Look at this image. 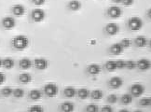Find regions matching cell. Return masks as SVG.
Instances as JSON below:
<instances>
[{
    "instance_id": "cell-1",
    "label": "cell",
    "mask_w": 151,
    "mask_h": 112,
    "mask_svg": "<svg viewBox=\"0 0 151 112\" xmlns=\"http://www.w3.org/2000/svg\"><path fill=\"white\" fill-rule=\"evenodd\" d=\"M12 44H13V47L16 50L24 51L28 47L29 40L25 36H24V35H20V36H17L13 38Z\"/></svg>"
},
{
    "instance_id": "cell-2",
    "label": "cell",
    "mask_w": 151,
    "mask_h": 112,
    "mask_svg": "<svg viewBox=\"0 0 151 112\" xmlns=\"http://www.w3.org/2000/svg\"><path fill=\"white\" fill-rule=\"evenodd\" d=\"M128 25H129V28L132 31H139L142 29L144 23L142 19L139 18V17H132L128 22Z\"/></svg>"
},
{
    "instance_id": "cell-3",
    "label": "cell",
    "mask_w": 151,
    "mask_h": 112,
    "mask_svg": "<svg viewBox=\"0 0 151 112\" xmlns=\"http://www.w3.org/2000/svg\"><path fill=\"white\" fill-rule=\"evenodd\" d=\"M58 91H59V89H58V86L55 83H48L44 87V92L46 93V95L49 97L56 96Z\"/></svg>"
},
{
    "instance_id": "cell-4",
    "label": "cell",
    "mask_w": 151,
    "mask_h": 112,
    "mask_svg": "<svg viewBox=\"0 0 151 112\" xmlns=\"http://www.w3.org/2000/svg\"><path fill=\"white\" fill-rule=\"evenodd\" d=\"M45 16H46L45 11L41 9H35L31 13V17L33 21L36 22H42L45 19Z\"/></svg>"
},
{
    "instance_id": "cell-5",
    "label": "cell",
    "mask_w": 151,
    "mask_h": 112,
    "mask_svg": "<svg viewBox=\"0 0 151 112\" xmlns=\"http://www.w3.org/2000/svg\"><path fill=\"white\" fill-rule=\"evenodd\" d=\"M145 92V86L141 83H135L131 87V93L134 97H140Z\"/></svg>"
},
{
    "instance_id": "cell-6",
    "label": "cell",
    "mask_w": 151,
    "mask_h": 112,
    "mask_svg": "<svg viewBox=\"0 0 151 112\" xmlns=\"http://www.w3.org/2000/svg\"><path fill=\"white\" fill-rule=\"evenodd\" d=\"M107 13L109 17H111L113 19H117L122 15V9H121L119 6H111V7L108 9Z\"/></svg>"
},
{
    "instance_id": "cell-7",
    "label": "cell",
    "mask_w": 151,
    "mask_h": 112,
    "mask_svg": "<svg viewBox=\"0 0 151 112\" xmlns=\"http://www.w3.org/2000/svg\"><path fill=\"white\" fill-rule=\"evenodd\" d=\"M34 64L37 69L45 70L49 66V62H48V60H46L44 58H37L36 60L34 61Z\"/></svg>"
},
{
    "instance_id": "cell-8",
    "label": "cell",
    "mask_w": 151,
    "mask_h": 112,
    "mask_svg": "<svg viewBox=\"0 0 151 112\" xmlns=\"http://www.w3.org/2000/svg\"><path fill=\"white\" fill-rule=\"evenodd\" d=\"M106 31L108 35L110 36H115V35H117L119 31V27L117 23L115 22H109L106 25Z\"/></svg>"
},
{
    "instance_id": "cell-9",
    "label": "cell",
    "mask_w": 151,
    "mask_h": 112,
    "mask_svg": "<svg viewBox=\"0 0 151 112\" xmlns=\"http://www.w3.org/2000/svg\"><path fill=\"white\" fill-rule=\"evenodd\" d=\"M109 85L112 89H119L123 85V79L119 77H113L109 80Z\"/></svg>"
},
{
    "instance_id": "cell-10",
    "label": "cell",
    "mask_w": 151,
    "mask_h": 112,
    "mask_svg": "<svg viewBox=\"0 0 151 112\" xmlns=\"http://www.w3.org/2000/svg\"><path fill=\"white\" fill-rule=\"evenodd\" d=\"M15 25H16V22L12 17H5L2 20V25L4 26L5 29H7V30H10V29L14 28Z\"/></svg>"
},
{
    "instance_id": "cell-11",
    "label": "cell",
    "mask_w": 151,
    "mask_h": 112,
    "mask_svg": "<svg viewBox=\"0 0 151 112\" xmlns=\"http://www.w3.org/2000/svg\"><path fill=\"white\" fill-rule=\"evenodd\" d=\"M136 64H137L138 68L140 70H142V71H147V70H148L150 68V66H151L150 61L146 58L140 59V60H139Z\"/></svg>"
},
{
    "instance_id": "cell-12",
    "label": "cell",
    "mask_w": 151,
    "mask_h": 112,
    "mask_svg": "<svg viewBox=\"0 0 151 112\" xmlns=\"http://www.w3.org/2000/svg\"><path fill=\"white\" fill-rule=\"evenodd\" d=\"M12 12L15 16H18V17L22 16L25 13V8L22 5H20V4L14 5L12 7Z\"/></svg>"
},
{
    "instance_id": "cell-13",
    "label": "cell",
    "mask_w": 151,
    "mask_h": 112,
    "mask_svg": "<svg viewBox=\"0 0 151 112\" xmlns=\"http://www.w3.org/2000/svg\"><path fill=\"white\" fill-rule=\"evenodd\" d=\"M123 51H124V48L121 46L120 43H115L110 47V51H111V53H113L115 55L121 54L123 52Z\"/></svg>"
},
{
    "instance_id": "cell-14",
    "label": "cell",
    "mask_w": 151,
    "mask_h": 112,
    "mask_svg": "<svg viewBox=\"0 0 151 112\" xmlns=\"http://www.w3.org/2000/svg\"><path fill=\"white\" fill-rule=\"evenodd\" d=\"M87 70H88L89 74H91L92 76H95L101 72V66L97 64H91L88 66V69Z\"/></svg>"
},
{
    "instance_id": "cell-15",
    "label": "cell",
    "mask_w": 151,
    "mask_h": 112,
    "mask_svg": "<svg viewBox=\"0 0 151 112\" xmlns=\"http://www.w3.org/2000/svg\"><path fill=\"white\" fill-rule=\"evenodd\" d=\"M61 110L63 112H74L75 110V105L72 102H63L61 105Z\"/></svg>"
},
{
    "instance_id": "cell-16",
    "label": "cell",
    "mask_w": 151,
    "mask_h": 112,
    "mask_svg": "<svg viewBox=\"0 0 151 112\" xmlns=\"http://www.w3.org/2000/svg\"><path fill=\"white\" fill-rule=\"evenodd\" d=\"M19 64H20V67H21L22 69L27 70V69H29V68H30V67L32 66L33 63H32V61L30 60V59H28V58H24V59H22V60L20 61Z\"/></svg>"
},
{
    "instance_id": "cell-17",
    "label": "cell",
    "mask_w": 151,
    "mask_h": 112,
    "mask_svg": "<svg viewBox=\"0 0 151 112\" xmlns=\"http://www.w3.org/2000/svg\"><path fill=\"white\" fill-rule=\"evenodd\" d=\"M78 91L73 87H66L65 90H63V93H65V96L67 98H73L76 96Z\"/></svg>"
},
{
    "instance_id": "cell-18",
    "label": "cell",
    "mask_w": 151,
    "mask_h": 112,
    "mask_svg": "<svg viewBox=\"0 0 151 112\" xmlns=\"http://www.w3.org/2000/svg\"><path fill=\"white\" fill-rule=\"evenodd\" d=\"M19 79L22 83L24 84H28L32 81V77L29 73H22L19 77Z\"/></svg>"
},
{
    "instance_id": "cell-19",
    "label": "cell",
    "mask_w": 151,
    "mask_h": 112,
    "mask_svg": "<svg viewBox=\"0 0 151 112\" xmlns=\"http://www.w3.org/2000/svg\"><path fill=\"white\" fill-rule=\"evenodd\" d=\"M68 7L73 11H78L81 9V3L78 0H71L68 4Z\"/></svg>"
},
{
    "instance_id": "cell-20",
    "label": "cell",
    "mask_w": 151,
    "mask_h": 112,
    "mask_svg": "<svg viewBox=\"0 0 151 112\" xmlns=\"http://www.w3.org/2000/svg\"><path fill=\"white\" fill-rule=\"evenodd\" d=\"M77 94L78 95V97L80 99H87L90 95H91V92L88 89H86V88H81V89H79L77 92Z\"/></svg>"
},
{
    "instance_id": "cell-21",
    "label": "cell",
    "mask_w": 151,
    "mask_h": 112,
    "mask_svg": "<svg viewBox=\"0 0 151 112\" xmlns=\"http://www.w3.org/2000/svg\"><path fill=\"white\" fill-rule=\"evenodd\" d=\"M135 44L137 47L143 48V47H146L147 45V39L143 36H139L135 38Z\"/></svg>"
},
{
    "instance_id": "cell-22",
    "label": "cell",
    "mask_w": 151,
    "mask_h": 112,
    "mask_svg": "<svg viewBox=\"0 0 151 112\" xmlns=\"http://www.w3.org/2000/svg\"><path fill=\"white\" fill-rule=\"evenodd\" d=\"M15 64V62L13 59L11 58H6L3 60V64L2 66L6 68V69H11Z\"/></svg>"
},
{
    "instance_id": "cell-23",
    "label": "cell",
    "mask_w": 151,
    "mask_h": 112,
    "mask_svg": "<svg viewBox=\"0 0 151 112\" xmlns=\"http://www.w3.org/2000/svg\"><path fill=\"white\" fill-rule=\"evenodd\" d=\"M106 69L108 70V71H110V72L115 71L116 69H118L117 61H115V60H109V61H107L106 64Z\"/></svg>"
},
{
    "instance_id": "cell-24",
    "label": "cell",
    "mask_w": 151,
    "mask_h": 112,
    "mask_svg": "<svg viewBox=\"0 0 151 112\" xmlns=\"http://www.w3.org/2000/svg\"><path fill=\"white\" fill-rule=\"evenodd\" d=\"M29 96H30V98L32 100H35V101H36V100H39L41 98L42 92L39 90H32L30 92H29Z\"/></svg>"
},
{
    "instance_id": "cell-25",
    "label": "cell",
    "mask_w": 151,
    "mask_h": 112,
    "mask_svg": "<svg viewBox=\"0 0 151 112\" xmlns=\"http://www.w3.org/2000/svg\"><path fill=\"white\" fill-rule=\"evenodd\" d=\"M91 95L94 100H101L104 97V92L101 90H94L91 92Z\"/></svg>"
},
{
    "instance_id": "cell-26",
    "label": "cell",
    "mask_w": 151,
    "mask_h": 112,
    "mask_svg": "<svg viewBox=\"0 0 151 112\" xmlns=\"http://www.w3.org/2000/svg\"><path fill=\"white\" fill-rule=\"evenodd\" d=\"M121 102L124 105H130L132 102V95L130 93H125L121 97Z\"/></svg>"
},
{
    "instance_id": "cell-27",
    "label": "cell",
    "mask_w": 151,
    "mask_h": 112,
    "mask_svg": "<svg viewBox=\"0 0 151 112\" xmlns=\"http://www.w3.org/2000/svg\"><path fill=\"white\" fill-rule=\"evenodd\" d=\"M13 95L16 98H22L24 95V91L21 89V88H17V89L13 90Z\"/></svg>"
},
{
    "instance_id": "cell-28",
    "label": "cell",
    "mask_w": 151,
    "mask_h": 112,
    "mask_svg": "<svg viewBox=\"0 0 151 112\" xmlns=\"http://www.w3.org/2000/svg\"><path fill=\"white\" fill-rule=\"evenodd\" d=\"M1 92H2V94L4 96L9 97V96L11 95V94H13V90L11 89V88H9V87H6V88H3Z\"/></svg>"
},
{
    "instance_id": "cell-29",
    "label": "cell",
    "mask_w": 151,
    "mask_h": 112,
    "mask_svg": "<svg viewBox=\"0 0 151 112\" xmlns=\"http://www.w3.org/2000/svg\"><path fill=\"white\" fill-rule=\"evenodd\" d=\"M137 66L136 62L132 61V60H129L126 62V68H128L129 70H133L135 67Z\"/></svg>"
},
{
    "instance_id": "cell-30",
    "label": "cell",
    "mask_w": 151,
    "mask_h": 112,
    "mask_svg": "<svg viewBox=\"0 0 151 112\" xmlns=\"http://www.w3.org/2000/svg\"><path fill=\"white\" fill-rule=\"evenodd\" d=\"M98 111H99V108L94 104H91L86 108V112H98Z\"/></svg>"
},
{
    "instance_id": "cell-31",
    "label": "cell",
    "mask_w": 151,
    "mask_h": 112,
    "mask_svg": "<svg viewBox=\"0 0 151 112\" xmlns=\"http://www.w3.org/2000/svg\"><path fill=\"white\" fill-rule=\"evenodd\" d=\"M120 44H121V46H122L124 49H126V48H129V47H131L132 41L129 38H123L122 40L120 41Z\"/></svg>"
},
{
    "instance_id": "cell-32",
    "label": "cell",
    "mask_w": 151,
    "mask_h": 112,
    "mask_svg": "<svg viewBox=\"0 0 151 112\" xmlns=\"http://www.w3.org/2000/svg\"><path fill=\"white\" fill-rule=\"evenodd\" d=\"M29 112H44V109L40 105H33L29 109Z\"/></svg>"
},
{
    "instance_id": "cell-33",
    "label": "cell",
    "mask_w": 151,
    "mask_h": 112,
    "mask_svg": "<svg viewBox=\"0 0 151 112\" xmlns=\"http://www.w3.org/2000/svg\"><path fill=\"white\" fill-rule=\"evenodd\" d=\"M140 105H142V107H148V105H150L149 98H147V97L142 98V99L140 100Z\"/></svg>"
},
{
    "instance_id": "cell-34",
    "label": "cell",
    "mask_w": 151,
    "mask_h": 112,
    "mask_svg": "<svg viewBox=\"0 0 151 112\" xmlns=\"http://www.w3.org/2000/svg\"><path fill=\"white\" fill-rule=\"evenodd\" d=\"M107 101L109 103H111V104L117 103V101H118V96L116 95V94H110V95L108 96V98H107Z\"/></svg>"
},
{
    "instance_id": "cell-35",
    "label": "cell",
    "mask_w": 151,
    "mask_h": 112,
    "mask_svg": "<svg viewBox=\"0 0 151 112\" xmlns=\"http://www.w3.org/2000/svg\"><path fill=\"white\" fill-rule=\"evenodd\" d=\"M117 66H118V69H123L126 67V62L124 60H118L117 61Z\"/></svg>"
},
{
    "instance_id": "cell-36",
    "label": "cell",
    "mask_w": 151,
    "mask_h": 112,
    "mask_svg": "<svg viewBox=\"0 0 151 112\" xmlns=\"http://www.w3.org/2000/svg\"><path fill=\"white\" fill-rule=\"evenodd\" d=\"M101 112H114V110L110 105H104V107L102 108Z\"/></svg>"
},
{
    "instance_id": "cell-37",
    "label": "cell",
    "mask_w": 151,
    "mask_h": 112,
    "mask_svg": "<svg viewBox=\"0 0 151 112\" xmlns=\"http://www.w3.org/2000/svg\"><path fill=\"white\" fill-rule=\"evenodd\" d=\"M46 0H32V2L37 6H41L45 3Z\"/></svg>"
},
{
    "instance_id": "cell-38",
    "label": "cell",
    "mask_w": 151,
    "mask_h": 112,
    "mask_svg": "<svg viewBox=\"0 0 151 112\" xmlns=\"http://www.w3.org/2000/svg\"><path fill=\"white\" fill-rule=\"evenodd\" d=\"M134 2V0H122V4L124 6H132Z\"/></svg>"
},
{
    "instance_id": "cell-39",
    "label": "cell",
    "mask_w": 151,
    "mask_h": 112,
    "mask_svg": "<svg viewBox=\"0 0 151 112\" xmlns=\"http://www.w3.org/2000/svg\"><path fill=\"white\" fill-rule=\"evenodd\" d=\"M5 80H6V76H5V74L2 73V72H0V85L3 84L4 82H5Z\"/></svg>"
},
{
    "instance_id": "cell-40",
    "label": "cell",
    "mask_w": 151,
    "mask_h": 112,
    "mask_svg": "<svg viewBox=\"0 0 151 112\" xmlns=\"http://www.w3.org/2000/svg\"><path fill=\"white\" fill-rule=\"evenodd\" d=\"M114 3H117V4H119V3H122V0H113Z\"/></svg>"
},
{
    "instance_id": "cell-41",
    "label": "cell",
    "mask_w": 151,
    "mask_h": 112,
    "mask_svg": "<svg viewBox=\"0 0 151 112\" xmlns=\"http://www.w3.org/2000/svg\"><path fill=\"white\" fill-rule=\"evenodd\" d=\"M148 17H149V18L151 19V8L148 9Z\"/></svg>"
},
{
    "instance_id": "cell-42",
    "label": "cell",
    "mask_w": 151,
    "mask_h": 112,
    "mask_svg": "<svg viewBox=\"0 0 151 112\" xmlns=\"http://www.w3.org/2000/svg\"><path fill=\"white\" fill-rule=\"evenodd\" d=\"M119 112H130L129 110H127V109H121V110H119Z\"/></svg>"
},
{
    "instance_id": "cell-43",
    "label": "cell",
    "mask_w": 151,
    "mask_h": 112,
    "mask_svg": "<svg viewBox=\"0 0 151 112\" xmlns=\"http://www.w3.org/2000/svg\"><path fill=\"white\" fill-rule=\"evenodd\" d=\"M2 64H3V60H1V59H0V66H2Z\"/></svg>"
},
{
    "instance_id": "cell-44",
    "label": "cell",
    "mask_w": 151,
    "mask_h": 112,
    "mask_svg": "<svg viewBox=\"0 0 151 112\" xmlns=\"http://www.w3.org/2000/svg\"><path fill=\"white\" fill-rule=\"evenodd\" d=\"M134 112H143V111L142 110H135Z\"/></svg>"
},
{
    "instance_id": "cell-45",
    "label": "cell",
    "mask_w": 151,
    "mask_h": 112,
    "mask_svg": "<svg viewBox=\"0 0 151 112\" xmlns=\"http://www.w3.org/2000/svg\"><path fill=\"white\" fill-rule=\"evenodd\" d=\"M149 101H150V105H151V97L149 98Z\"/></svg>"
},
{
    "instance_id": "cell-46",
    "label": "cell",
    "mask_w": 151,
    "mask_h": 112,
    "mask_svg": "<svg viewBox=\"0 0 151 112\" xmlns=\"http://www.w3.org/2000/svg\"><path fill=\"white\" fill-rule=\"evenodd\" d=\"M149 45H150V47H151V39H150V41H149Z\"/></svg>"
}]
</instances>
